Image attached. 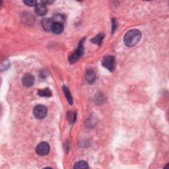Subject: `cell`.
<instances>
[{
	"instance_id": "11",
	"label": "cell",
	"mask_w": 169,
	"mask_h": 169,
	"mask_svg": "<svg viewBox=\"0 0 169 169\" xmlns=\"http://www.w3.org/2000/svg\"><path fill=\"white\" fill-rule=\"evenodd\" d=\"M38 94H39V96L44 97H50L52 96V92L50 89L48 88L39 90V92H38Z\"/></svg>"
},
{
	"instance_id": "14",
	"label": "cell",
	"mask_w": 169,
	"mask_h": 169,
	"mask_svg": "<svg viewBox=\"0 0 169 169\" xmlns=\"http://www.w3.org/2000/svg\"><path fill=\"white\" fill-rule=\"evenodd\" d=\"M63 91L64 92V94L65 95V97H66V98H67L68 102H69L70 105H72L73 103V99H72V95H71V94H70L69 89H68L65 86H64L63 87Z\"/></svg>"
},
{
	"instance_id": "7",
	"label": "cell",
	"mask_w": 169,
	"mask_h": 169,
	"mask_svg": "<svg viewBox=\"0 0 169 169\" xmlns=\"http://www.w3.org/2000/svg\"><path fill=\"white\" fill-rule=\"evenodd\" d=\"M35 12L39 16L46 15V13H47V8H46V5L42 4V3L38 4L35 7Z\"/></svg>"
},
{
	"instance_id": "8",
	"label": "cell",
	"mask_w": 169,
	"mask_h": 169,
	"mask_svg": "<svg viewBox=\"0 0 169 169\" xmlns=\"http://www.w3.org/2000/svg\"><path fill=\"white\" fill-rule=\"evenodd\" d=\"M54 24L53 21L49 18H44L43 19L41 22V24L44 29L45 31H49L52 29V26Z\"/></svg>"
},
{
	"instance_id": "6",
	"label": "cell",
	"mask_w": 169,
	"mask_h": 169,
	"mask_svg": "<svg viewBox=\"0 0 169 169\" xmlns=\"http://www.w3.org/2000/svg\"><path fill=\"white\" fill-rule=\"evenodd\" d=\"M22 82H23L24 86L30 87L33 85L34 83V77L31 74L27 73V74H25L23 76Z\"/></svg>"
},
{
	"instance_id": "3",
	"label": "cell",
	"mask_w": 169,
	"mask_h": 169,
	"mask_svg": "<svg viewBox=\"0 0 169 169\" xmlns=\"http://www.w3.org/2000/svg\"><path fill=\"white\" fill-rule=\"evenodd\" d=\"M33 113L34 116L36 117L37 118L42 120L44 118L46 115H47L48 110L45 106L37 105V106H35V108H34Z\"/></svg>"
},
{
	"instance_id": "12",
	"label": "cell",
	"mask_w": 169,
	"mask_h": 169,
	"mask_svg": "<svg viewBox=\"0 0 169 169\" xmlns=\"http://www.w3.org/2000/svg\"><path fill=\"white\" fill-rule=\"evenodd\" d=\"M52 21L54 23L63 24L65 21V19L64 16L61 14H56L53 16Z\"/></svg>"
},
{
	"instance_id": "13",
	"label": "cell",
	"mask_w": 169,
	"mask_h": 169,
	"mask_svg": "<svg viewBox=\"0 0 169 169\" xmlns=\"http://www.w3.org/2000/svg\"><path fill=\"white\" fill-rule=\"evenodd\" d=\"M73 168H89V166L87 162L83 161V160H81V161L76 163L75 165L73 166Z\"/></svg>"
},
{
	"instance_id": "10",
	"label": "cell",
	"mask_w": 169,
	"mask_h": 169,
	"mask_svg": "<svg viewBox=\"0 0 169 169\" xmlns=\"http://www.w3.org/2000/svg\"><path fill=\"white\" fill-rule=\"evenodd\" d=\"M96 79V75L92 70L87 71L86 73V80L89 83H92Z\"/></svg>"
},
{
	"instance_id": "17",
	"label": "cell",
	"mask_w": 169,
	"mask_h": 169,
	"mask_svg": "<svg viewBox=\"0 0 169 169\" xmlns=\"http://www.w3.org/2000/svg\"><path fill=\"white\" fill-rule=\"evenodd\" d=\"M24 4L30 7H33V6L36 7V5L38 4L37 1H33V0H32V1L31 0V1H24Z\"/></svg>"
},
{
	"instance_id": "1",
	"label": "cell",
	"mask_w": 169,
	"mask_h": 169,
	"mask_svg": "<svg viewBox=\"0 0 169 169\" xmlns=\"http://www.w3.org/2000/svg\"><path fill=\"white\" fill-rule=\"evenodd\" d=\"M141 38V32L137 29L130 30L125 34L124 42L127 46L132 47L137 44Z\"/></svg>"
},
{
	"instance_id": "4",
	"label": "cell",
	"mask_w": 169,
	"mask_h": 169,
	"mask_svg": "<svg viewBox=\"0 0 169 169\" xmlns=\"http://www.w3.org/2000/svg\"><path fill=\"white\" fill-rule=\"evenodd\" d=\"M102 65L106 69L112 72L115 68V58L112 56H106L102 60Z\"/></svg>"
},
{
	"instance_id": "18",
	"label": "cell",
	"mask_w": 169,
	"mask_h": 169,
	"mask_svg": "<svg viewBox=\"0 0 169 169\" xmlns=\"http://www.w3.org/2000/svg\"><path fill=\"white\" fill-rule=\"evenodd\" d=\"M116 27H117V22L115 19H113L112 20V32H114V31L116 29Z\"/></svg>"
},
{
	"instance_id": "2",
	"label": "cell",
	"mask_w": 169,
	"mask_h": 169,
	"mask_svg": "<svg viewBox=\"0 0 169 169\" xmlns=\"http://www.w3.org/2000/svg\"><path fill=\"white\" fill-rule=\"evenodd\" d=\"M83 40H82V41H81L79 42L77 50H76L75 52L72 54L69 58V61L71 64H74L75 62H76L78 60V59L80 57L82 56L84 54V46L83 44Z\"/></svg>"
},
{
	"instance_id": "16",
	"label": "cell",
	"mask_w": 169,
	"mask_h": 169,
	"mask_svg": "<svg viewBox=\"0 0 169 169\" xmlns=\"http://www.w3.org/2000/svg\"><path fill=\"white\" fill-rule=\"evenodd\" d=\"M76 119V114L75 112H69L68 114V120L70 122H75Z\"/></svg>"
},
{
	"instance_id": "9",
	"label": "cell",
	"mask_w": 169,
	"mask_h": 169,
	"mask_svg": "<svg viewBox=\"0 0 169 169\" xmlns=\"http://www.w3.org/2000/svg\"><path fill=\"white\" fill-rule=\"evenodd\" d=\"M51 31H52L54 34H61L64 31L63 24L54 23L52 26Z\"/></svg>"
},
{
	"instance_id": "15",
	"label": "cell",
	"mask_w": 169,
	"mask_h": 169,
	"mask_svg": "<svg viewBox=\"0 0 169 169\" xmlns=\"http://www.w3.org/2000/svg\"><path fill=\"white\" fill-rule=\"evenodd\" d=\"M103 38H104V34H98L97 36L95 37L94 39H92V42H93L94 44H96L98 45H100V43H101L102 40L103 39Z\"/></svg>"
},
{
	"instance_id": "5",
	"label": "cell",
	"mask_w": 169,
	"mask_h": 169,
	"mask_svg": "<svg viewBox=\"0 0 169 169\" xmlns=\"http://www.w3.org/2000/svg\"><path fill=\"white\" fill-rule=\"evenodd\" d=\"M36 151L37 154L40 156H44L50 151V145L46 142H41L37 147Z\"/></svg>"
}]
</instances>
